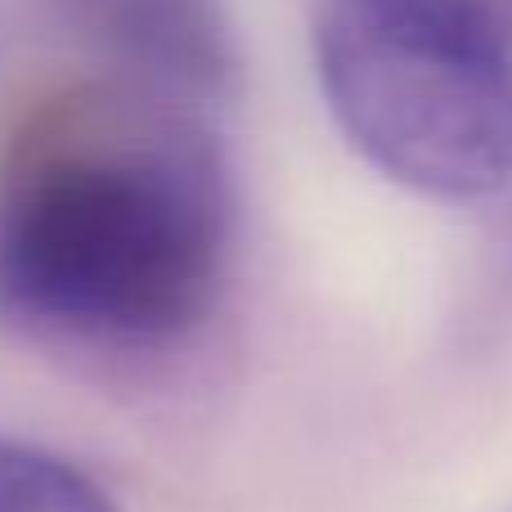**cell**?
I'll return each instance as SVG.
<instances>
[{
    "mask_svg": "<svg viewBox=\"0 0 512 512\" xmlns=\"http://www.w3.org/2000/svg\"><path fill=\"white\" fill-rule=\"evenodd\" d=\"M234 180L212 113L126 81L54 99L0 171V319L108 373H167L221 324Z\"/></svg>",
    "mask_w": 512,
    "mask_h": 512,
    "instance_id": "6da1fadb",
    "label": "cell"
},
{
    "mask_svg": "<svg viewBox=\"0 0 512 512\" xmlns=\"http://www.w3.org/2000/svg\"><path fill=\"white\" fill-rule=\"evenodd\" d=\"M315 77L342 140L405 194L512 189V45L459 0H319Z\"/></svg>",
    "mask_w": 512,
    "mask_h": 512,
    "instance_id": "7a4b0ae2",
    "label": "cell"
},
{
    "mask_svg": "<svg viewBox=\"0 0 512 512\" xmlns=\"http://www.w3.org/2000/svg\"><path fill=\"white\" fill-rule=\"evenodd\" d=\"M63 9L126 86L212 117L239 90V36L225 0H63Z\"/></svg>",
    "mask_w": 512,
    "mask_h": 512,
    "instance_id": "3957f363",
    "label": "cell"
},
{
    "mask_svg": "<svg viewBox=\"0 0 512 512\" xmlns=\"http://www.w3.org/2000/svg\"><path fill=\"white\" fill-rule=\"evenodd\" d=\"M0 512H126L81 463L0 436Z\"/></svg>",
    "mask_w": 512,
    "mask_h": 512,
    "instance_id": "277c9868",
    "label": "cell"
},
{
    "mask_svg": "<svg viewBox=\"0 0 512 512\" xmlns=\"http://www.w3.org/2000/svg\"><path fill=\"white\" fill-rule=\"evenodd\" d=\"M459 5H468L481 23L495 27V32L512 45V0H459Z\"/></svg>",
    "mask_w": 512,
    "mask_h": 512,
    "instance_id": "5b68a950",
    "label": "cell"
},
{
    "mask_svg": "<svg viewBox=\"0 0 512 512\" xmlns=\"http://www.w3.org/2000/svg\"><path fill=\"white\" fill-rule=\"evenodd\" d=\"M499 274H504V288L512 301V225H508V239H504V261H499Z\"/></svg>",
    "mask_w": 512,
    "mask_h": 512,
    "instance_id": "8992f818",
    "label": "cell"
}]
</instances>
